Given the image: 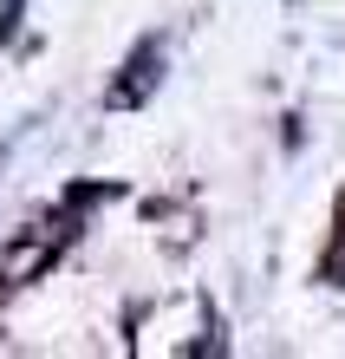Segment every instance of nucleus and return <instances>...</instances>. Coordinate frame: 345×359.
Masks as SVG:
<instances>
[{"mask_svg":"<svg viewBox=\"0 0 345 359\" xmlns=\"http://www.w3.org/2000/svg\"><path fill=\"white\" fill-rule=\"evenodd\" d=\"M150 92H157V46H143V53L131 59V79L111 92V104H143Z\"/></svg>","mask_w":345,"mask_h":359,"instance_id":"f257e3e1","label":"nucleus"}]
</instances>
